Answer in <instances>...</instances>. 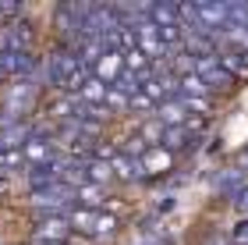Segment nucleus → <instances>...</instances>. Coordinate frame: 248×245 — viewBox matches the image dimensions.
Instances as JSON below:
<instances>
[{
	"label": "nucleus",
	"instance_id": "f257e3e1",
	"mask_svg": "<svg viewBox=\"0 0 248 245\" xmlns=\"http://www.w3.org/2000/svg\"><path fill=\"white\" fill-rule=\"evenodd\" d=\"M89 71L82 57L75 53V47H64V43H57L46 57H43V85L53 89V93H64V96H78V89L85 85Z\"/></svg>",
	"mask_w": 248,
	"mask_h": 245
},
{
	"label": "nucleus",
	"instance_id": "f03ea898",
	"mask_svg": "<svg viewBox=\"0 0 248 245\" xmlns=\"http://www.w3.org/2000/svg\"><path fill=\"white\" fill-rule=\"evenodd\" d=\"M0 110L11 121H36L43 110V85L36 79L7 82L4 93H0Z\"/></svg>",
	"mask_w": 248,
	"mask_h": 245
},
{
	"label": "nucleus",
	"instance_id": "7ed1b4c3",
	"mask_svg": "<svg viewBox=\"0 0 248 245\" xmlns=\"http://www.w3.org/2000/svg\"><path fill=\"white\" fill-rule=\"evenodd\" d=\"M67 224H71L75 235H85L93 242H107L117 235L121 217L110 213V210H85V206H71L67 210Z\"/></svg>",
	"mask_w": 248,
	"mask_h": 245
},
{
	"label": "nucleus",
	"instance_id": "20e7f679",
	"mask_svg": "<svg viewBox=\"0 0 248 245\" xmlns=\"http://www.w3.org/2000/svg\"><path fill=\"white\" fill-rule=\"evenodd\" d=\"M191 71H195L199 79L206 82L209 96H217V93H231V89L238 85V79H234V75L223 68L220 53H213V57H202V61H191Z\"/></svg>",
	"mask_w": 248,
	"mask_h": 245
},
{
	"label": "nucleus",
	"instance_id": "39448f33",
	"mask_svg": "<svg viewBox=\"0 0 248 245\" xmlns=\"http://www.w3.org/2000/svg\"><path fill=\"white\" fill-rule=\"evenodd\" d=\"M43 71V61L36 53H25V50H4L0 47V75L7 82H18V79H36Z\"/></svg>",
	"mask_w": 248,
	"mask_h": 245
},
{
	"label": "nucleus",
	"instance_id": "423d86ee",
	"mask_svg": "<svg viewBox=\"0 0 248 245\" xmlns=\"http://www.w3.org/2000/svg\"><path fill=\"white\" fill-rule=\"evenodd\" d=\"M75 231L67 224V213H46L36 217V228H32V245H67Z\"/></svg>",
	"mask_w": 248,
	"mask_h": 245
},
{
	"label": "nucleus",
	"instance_id": "0eeeda50",
	"mask_svg": "<svg viewBox=\"0 0 248 245\" xmlns=\"http://www.w3.org/2000/svg\"><path fill=\"white\" fill-rule=\"evenodd\" d=\"M0 47L4 50H25V53H36V29L29 21H7L0 29Z\"/></svg>",
	"mask_w": 248,
	"mask_h": 245
},
{
	"label": "nucleus",
	"instance_id": "6e6552de",
	"mask_svg": "<svg viewBox=\"0 0 248 245\" xmlns=\"http://www.w3.org/2000/svg\"><path fill=\"white\" fill-rule=\"evenodd\" d=\"M174 163H177V157H174V153H167L163 146H149V149H145L142 157H139V167H142V178H145V181L170 174V171H174Z\"/></svg>",
	"mask_w": 248,
	"mask_h": 245
},
{
	"label": "nucleus",
	"instance_id": "1a4fd4ad",
	"mask_svg": "<svg viewBox=\"0 0 248 245\" xmlns=\"http://www.w3.org/2000/svg\"><path fill=\"white\" fill-rule=\"evenodd\" d=\"M121 75H124V53H121V50H107L103 57L93 64V79L107 82V85H114Z\"/></svg>",
	"mask_w": 248,
	"mask_h": 245
},
{
	"label": "nucleus",
	"instance_id": "9d476101",
	"mask_svg": "<svg viewBox=\"0 0 248 245\" xmlns=\"http://www.w3.org/2000/svg\"><path fill=\"white\" fill-rule=\"evenodd\" d=\"M110 167H114V178L121 185H142L145 178H142V167H139V160H131V157H124V153L117 149L114 157H110Z\"/></svg>",
	"mask_w": 248,
	"mask_h": 245
},
{
	"label": "nucleus",
	"instance_id": "9b49d317",
	"mask_svg": "<svg viewBox=\"0 0 248 245\" xmlns=\"http://www.w3.org/2000/svg\"><path fill=\"white\" fill-rule=\"evenodd\" d=\"M213 188H217L223 199H231V203H234V196L245 188V171H238V167H231V171H220L217 178H213Z\"/></svg>",
	"mask_w": 248,
	"mask_h": 245
},
{
	"label": "nucleus",
	"instance_id": "f8f14e48",
	"mask_svg": "<svg viewBox=\"0 0 248 245\" xmlns=\"http://www.w3.org/2000/svg\"><path fill=\"white\" fill-rule=\"evenodd\" d=\"M231 245H248V220H241L238 228L231 231V238H227Z\"/></svg>",
	"mask_w": 248,
	"mask_h": 245
},
{
	"label": "nucleus",
	"instance_id": "ddd939ff",
	"mask_svg": "<svg viewBox=\"0 0 248 245\" xmlns=\"http://www.w3.org/2000/svg\"><path fill=\"white\" fill-rule=\"evenodd\" d=\"M234 210H238V213H241V217L248 220V185L241 188V192H238V196H234Z\"/></svg>",
	"mask_w": 248,
	"mask_h": 245
},
{
	"label": "nucleus",
	"instance_id": "4468645a",
	"mask_svg": "<svg viewBox=\"0 0 248 245\" xmlns=\"http://www.w3.org/2000/svg\"><path fill=\"white\" fill-rule=\"evenodd\" d=\"M21 4H0V18H21Z\"/></svg>",
	"mask_w": 248,
	"mask_h": 245
},
{
	"label": "nucleus",
	"instance_id": "2eb2a0df",
	"mask_svg": "<svg viewBox=\"0 0 248 245\" xmlns=\"http://www.w3.org/2000/svg\"><path fill=\"white\" fill-rule=\"evenodd\" d=\"M4 192H7V178L0 174V196H4Z\"/></svg>",
	"mask_w": 248,
	"mask_h": 245
},
{
	"label": "nucleus",
	"instance_id": "dca6fc26",
	"mask_svg": "<svg viewBox=\"0 0 248 245\" xmlns=\"http://www.w3.org/2000/svg\"><path fill=\"white\" fill-rule=\"evenodd\" d=\"M4 85H7V79H4V75H0V93H4Z\"/></svg>",
	"mask_w": 248,
	"mask_h": 245
},
{
	"label": "nucleus",
	"instance_id": "f3484780",
	"mask_svg": "<svg viewBox=\"0 0 248 245\" xmlns=\"http://www.w3.org/2000/svg\"><path fill=\"white\" fill-rule=\"evenodd\" d=\"M0 125H4V110H0Z\"/></svg>",
	"mask_w": 248,
	"mask_h": 245
}]
</instances>
